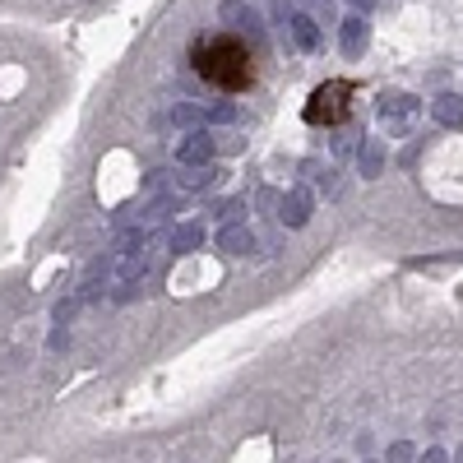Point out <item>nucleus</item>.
Segmentation results:
<instances>
[{
	"label": "nucleus",
	"instance_id": "nucleus-20",
	"mask_svg": "<svg viewBox=\"0 0 463 463\" xmlns=\"http://www.w3.org/2000/svg\"><path fill=\"white\" fill-rule=\"evenodd\" d=\"M218 218H223V223H236V218H241V199H223V204H218Z\"/></svg>",
	"mask_w": 463,
	"mask_h": 463
},
{
	"label": "nucleus",
	"instance_id": "nucleus-21",
	"mask_svg": "<svg viewBox=\"0 0 463 463\" xmlns=\"http://www.w3.org/2000/svg\"><path fill=\"white\" fill-rule=\"evenodd\" d=\"M301 5H306L315 19H329L334 14V0H301Z\"/></svg>",
	"mask_w": 463,
	"mask_h": 463
},
{
	"label": "nucleus",
	"instance_id": "nucleus-19",
	"mask_svg": "<svg viewBox=\"0 0 463 463\" xmlns=\"http://www.w3.org/2000/svg\"><path fill=\"white\" fill-rule=\"evenodd\" d=\"M385 463H417V450L408 445V440H394V445L385 450Z\"/></svg>",
	"mask_w": 463,
	"mask_h": 463
},
{
	"label": "nucleus",
	"instance_id": "nucleus-24",
	"mask_svg": "<svg viewBox=\"0 0 463 463\" xmlns=\"http://www.w3.org/2000/svg\"><path fill=\"white\" fill-rule=\"evenodd\" d=\"M352 139H357V135H338V139H334V153H338V158L352 153Z\"/></svg>",
	"mask_w": 463,
	"mask_h": 463
},
{
	"label": "nucleus",
	"instance_id": "nucleus-10",
	"mask_svg": "<svg viewBox=\"0 0 463 463\" xmlns=\"http://www.w3.org/2000/svg\"><path fill=\"white\" fill-rule=\"evenodd\" d=\"M431 112L445 130H463V93H440L431 103Z\"/></svg>",
	"mask_w": 463,
	"mask_h": 463
},
{
	"label": "nucleus",
	"instance_id": "nucleus-8",
	"mask_svg": "<svg viewBox=\"0 0 463 463\" xmlns=\"http://www.w3.org/2000/svg\"><path fill=\"white\" fill-rule=\"evenodd\" d=\"M357 172H361V181H375L380 172H385V144H380V139H361Z\"/></svg>",
	"mask_w": 463,
	"mask_h": 463
},
{
	"label": "nucleus",
	"instance_id": "nucleus-18",
	"mask_svg": "<svg viewBox=\"0 0 463 463\" xmlns=\"http://www.w3.org/2000/svg\"><path fill=\"white\" fill-rule=\"evenodd\" d=\"M204 120H218V126H232V120H241V112H236L232 103H213V107H204Z\"/></svg>",
	"mask_w": 463,
	"mask_h": 463
},
{
	"label": "nucleus",
	"instance_id": "nucleus-26",
	"mask_svg": "<svg viewBox=\"0 0 463 463\" xmlns=\"http://www.w3.org/2000/svg\"><path fill=\"white\" fill-rule=\"evenodd\" d=\"M348 5H352L357 14H367V10H375V0H348Z\"/></svg>",
	"mask_w": 463,
	"mask_h": 463
},
{
	"label": "nucleus",
	"instance_id": "nucleus-17",
	"mask_svg": "<svg viewBox=\"0 0 463 463\" xmlns=\"http://www.w3.org/2000/svg\"><path fill=\"white\" fill-rule=\"evenodd\" d=\"M172 120H176V126H199V120H204V107L176 103V107H172Z\"/></svg>",
	"mask_w": 463,
	"mask_h": 463
},
{
	"label": "nucleus",
	"instance_id": "nucleus-11",
	"mask_svg": "<svg viewBox=\"0 0 463 463\" xmlns=\"http://www.w3.org/2000/svg\"><path fill=\"white\" fill-rule=\"evenodd\" d=\"M413 112H417V97L413 93H385V97H380V116H385L390 126H404Z\"/></svg>",
	"mask_w": 463,
	"mask_h": 463
},
{
	"label": "nucleus",
	"instance_id": "nucleus-25",
	"mask_svg": "<svg viewBox=\"0 0 463 463\" xmlns=\"http://www.w3.org/2000/svg\"><path fill=\"white\" fill-rule=\"evenodd\" d=\"M51 348H56V352H60V348H70V334H66V329H56V334H51Z\"/></svg>",
	"mask_w": 463,
	"mask_h": 463
},
{
	"label": "nucleus",
	"instance_id": "nucleus-2",
	"mask_svg": "<svg viewBox=\"0 0 463 463\" xmlns=\"http://www.w3.org/2000/svg\"><path fill=\"white\" fill-rule=\"evenodd\" d=\"M311 213H315V199H311V190H301V186H292L283 199H278V223L283 228H306L311 223Z\"/></svg>",
	"mask_w": 463,
	"mask_h": 463
},
{
	"label": "nucleus",
	"instance_id": "nucleus-9",
	"mask_svg": "<svg viewBox=\"0 0 463 463\" xmlns=\"http://www.w3.org/2000/svg\"><path fill=\"white\" fill-rule=\"evenodd\" d=\"M167 246H172V255H195L199 246H204V228L199 223H176L167 232Z\"/></svg>",
	"mask_w": 463,
	"mask_h": 463
},
{
	"label": "nucleus",
	"instance_id": "nucleus-1",
	"mask_svg": "<svg viewBox=\"0 0 463 463\" xmlns=\"http://www.w3.org/2000/svg\"><path fill=\"white\" fill-rule=\"evenodd\" d=\"M190 66L199 79H209L213 89H246L255 79L251 51L241 42H232V37H199L195 51H190Z\"/></svg>",
	"mask_w": 463,
	"mask_h": 463
},
{
	"label": "nucleus",
	"instance_id": "nucleus-13",
	"mask_svg": "<svg viewBox=\"0 0 463 463\" xmlns=\"http://www.w3.org/2000/svg\"><path fill=\"white\" fill-rule=\"evenodd\" d=\"M338 97H348V84H329V89H320V93L311 97L315 107H311L306 116H311V120H320V116H325V120H334L338 112H343V107H338Z\"/></svg>",
	"mask_w": 463,
	"mask_h": 463
},
{
	"label": "nucleus",
	"instance_id": "nucleus-15",
	"mask_svg": "<svg viewBox=\"0 0 463 463\" xmlns=\"http://www.w3.org/2000/svg\"><path fill=\"white\" fill-rule=\"evenodd\" d=\"M301 172H306L311 181H315V186L320 190H325V195H334L338 190V172L334 167H320V163H306V167H301Z\"/></svg>",
	"mask_w": 463,
	"mask_h": 463
},
{
	"label": "nucleus",
	"instance_id": "nucleus-14",
	"mask_svg": "<svg viewBox=\"0 0 463 463\" xmlns=\"http://www.w3.org/2000/svg\"><path fill=\"white\" fill-rule=\"evenodd\" d=\"M120 283H135V278H144L149 274V255L144 251H135V255H120Z\"/></svg>",
	"mask_w": 463,
	"mask_h": 463
},
{
	"label": "nucleus",
	"instance_id": "nucleus-7",
	"mask_svg": "<svg viewBox=\"0 0 463 463\" xmlns=\"http://www.w3.org/2000/svg\"><path fill=\"white\" fill-rule=\"evenodd\" d=\"M255 246L259 241H255V232L246 223H223V232H218V251L223 255H251Z\"/></svg>",
	"mask_w": 463,
	"mask_h": 463
},
{
	"label": "nucleus",
	"instance_id": "nucleus-6",
	"mask_svg": "<svg viewBox=\"0 0 463 463\" xmlns=\"http://www.w3.org/2000/svg\"><path fill=\"white\" fill-rule=\"evenodd\" d=\"M209 158H213V135H209V130H190V135L176 144V163H181V167H204Z\"/></svg>",
	"mask_w": 463,
	"mask_h": 463
},
{
	"label": "nucleus",
	"instance_id": "nucleus-27",
	"mask_svg": "<svg viewBox=\"0 0 463 463\" xmlns=\"http://www.w3.org/2000/svg\"><path fill=\"white\" fill-rule=\"evenodd\" d=\"M454 463H463V445H459V450H454Z\"/></svg>",
	"mask_w": 463,
	"mask_h": 463
},
{
	"label": "nucleus",
	"instance_id": "nucleus-16",
	"mask_svg": "<svg viewBox=\"0 0 463 463\" xmlns=\"http://www.w3.org/2000/svg\"><path fill=\"white\" fill-rule=\"evenodd\" d=\"M135 251H144V228H126L116 236V255H135Z\"/></svg>",
	"mask_w": 463,
	"mask_h": 463
},
{
	"label": "nucleus",
	"instance_id": "nucleus-3",
	"mask_svg": "<svg viewBox=\"0 0 463 463\" xmlns=\"http://www.w3.org/2000/svg\"><path fill=\"white\" fill-rule=\"evenodd\" d=\"M218 19H223V24H232L236 33H246V37H251V47L265 42V24H259V14H255L251 5H241V0H223Z\"/></svg>",
	"mask_w": 463,
	"mask_h": 463
},
{
	"label": "nucleus",
	"instance_id": "nucleus-5",
	"mask_svg": "<svg viewBox=\"0 0 463 463\" xmlns=\"http://www.w3.org/2000/svg\"><path fill=\"white\" fill-rule=\"evenodd\" d=\"M288 37H292V47H297V51H320V47H325V33H320V19H315L311 10L288 19Z\"/></svg>",
	"mask_w": 463,
	"mask_h": 463
},
{
	"label": "nucleus",
	"instance_id": "nucleus-12",
	"mask_svg": "<svg viewBox=\"0 0 463 463\" xmlns=\"http://www.w3.org/2000/svg\"><path fill=\"white\" fill-rule=\"evenodd\" d=\"M223 176H228L223 167H209V163H204V167H186V172L176 176V186H181V190H213Z\"/></svg>",
	"mask_w": 463,
	"mask_h": 463
},
{
	"label": "nucleus",
	"instance_id": "nucleus-23",
	"mask_svg": "<svg viewBox=\"0 0 463 463\" xmlns=\"http://www.w3.org/2000/svg\"><path fill=\"white\" fill-rule=\"evenodd\" d=\"M417 463H450L445 450H427V454H417Z\"/></svg>",
	"mask_w": 463,
	"mask_h": 463
},
{
	"label": "nucleus",
	"instance_id": "nucleus-22",
	"mask_svg": "<svg viewBox=\"0 0 463 463\" xmlns=\"http://www.w3.org/2000/svg\"><path fill=\"white\" fill-rule=\"evenodd\" d=\"M278 199H283L278 190H259V195H255V204H259V209H278Z\"/></svg>",
	"mask_w": 463,
	"mask_h": 463
},
{
	"label": "nucleus",
	"instance_id": "nucleus-4",
	"mask_svg": "<svg viewBox=\"0 0 463 463\" xmlns=\"http://www.w3.org/2000/svg\"><path fill=\"white\" fill-rule=\"evenodd\" d=\"M338 47H343L348 60L367 56V47H371V24H367V19H361V14L343 19V24H338Z\"/></svg>",
	"mask_w": 463,
	"mask_h": 463
}]
</instances>
